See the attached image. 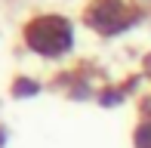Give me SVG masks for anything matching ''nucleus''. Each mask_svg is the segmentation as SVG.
Returning <instances> with one entry per match:
<instances>
[{
	"instance_id": "nucleus-2",
	"label": "nucleus",
	"mask_w": 151,
	"mask_h": 148,
	"mask_svg": "<svg viewBox=\"0 0 151 148\" xmlns=\"http://www.w3.org/2000/svg\"><path fill=\"white\" fill-rule=\"evenodd\" d=\"M133 22H136V12L123 0H96L86 6V25L96 28L99 34H117Z\"/></svg>"
},
{
	"instance_id": "nucleus-1",
	"label": "nucleus",
	"mask_w": 151,
	"mask_h": 148,
	"mask_svg": "<svg viewBox=\"0 0 151 148\" xmlns=\"http://www.w3.org/2000/svg\"><path fill=\"white\" fill-rule=\"evenodd\" d=\"M71 22L62 16H37L25 25V43L40 56H62L71 50Z\"/></svg>"
},
{
	"instance_id": "nucleus-3",
	"label": "nucleus",
	"mask_w": 151,
	"mask_h": 148,
	"mask_svg": "<svg viewBox=\"0 0 151 148\" xmlns=\"http://www.w3.org/2000/svg\"><path fill=\"white\" fill-rule=\"evenodd\" d=\"M136 148H151V124H142L136 133Z\"/></svg>"
}]
</instances>
